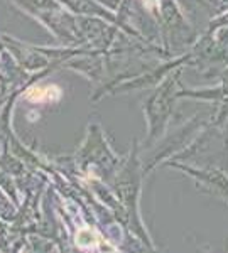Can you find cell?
<instances>
[{"label": "cell", "mask_w": 228, "mask_h": 253, "mask_svg": "<svg viewBox=\"0 0 228 253\" xmlns=\"http://www.w3.org/2000/svg\"><path fill=\"white\" fill-rule=\"evenodd\" d=\"M27 98L31 101H52L59 98V88L56 86H36L27 91Z\"/></svg>", "instance_id": "6da1fadb"}, {"label": "cell", "mask_w": 228, "mask_h": 253, "mask_svg": "<svg viewBox=\"0 0 228 253\" xmlns=\"http://www.w3.org/2000/svg\"><path fill=\"white\" fill-rule=\"evenodd\" d=\"M76 243H78L81 248H95V247H98L100 240L95 231L85 228V230H81L80 233L76 235Z\"/></svg>", "instance_id": "7a4b0ae2"}]
</instances>
